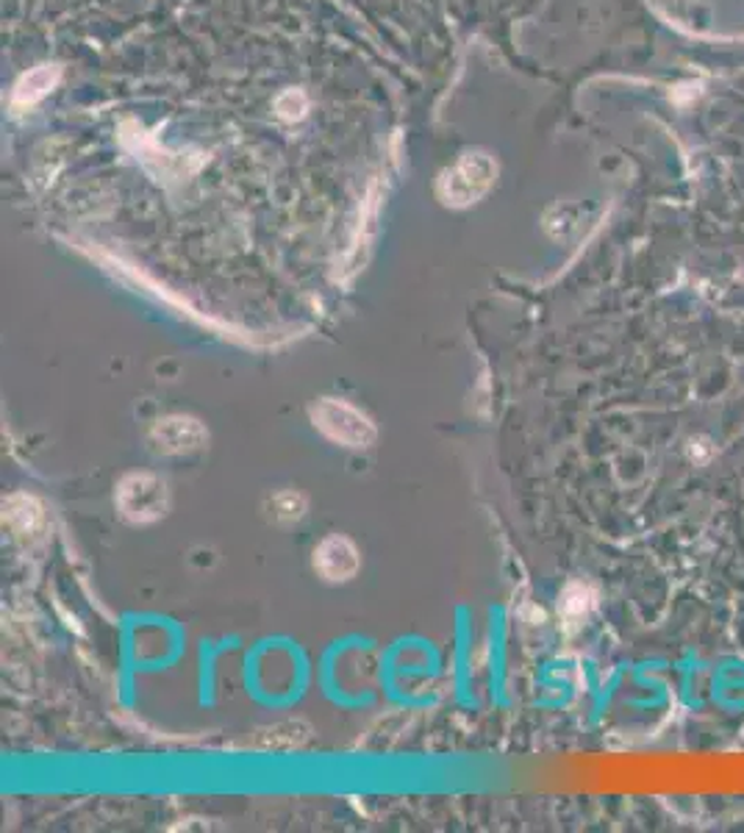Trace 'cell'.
Listing matches in <instances>:
<instances>
[{"instance_id": "6da1fadb", "label": "cell", "mask_w": 744, "mask_h": 833, "mask_svg": "<svg viewBox=\"0 0 744 833\" xmlns=\"http://www.w3.org/2000/svg\"><path fill=\"white\" fill-rule=\"evenodd\" d=\"M497 175V164L492 161L489 153L484 150H470V153L459 156L456 164L451 170H444L442 179H439L436 192L439 201L444 206L462 209L475 203L478 197H484L492 190Z\"/></svg>"}, {"instance_id": "7a4b0ae2", "label": "cell", "mask_w": 744, "mask_h": 833, "mask_svg": "<svg viewBox=\"0 0 744 833\" xmlns=\"http://www.w3.org/2000/svg\"><path fill=\"white\" fill-rule=\"evenodd\" d=\"M312 420L325 437L345 448H369L376 442V426L369 423L367 414L336 397H323L317 406H312Z\"/></svg>"}, {"instance_id": "3957f363", "label": "cell", "mask_w": 744, "mask_h": 833, "mask_svg": "<svg viewBox=\"0 0 744 833\" xmlns=\"http://www.w3.org/2000/svg\"><path fill=\"white\" fill-rule=\"evenodd\" d=\"M117 506L131 523H153L168 512V487L153 476H131L120 483Z\"/></svg>"}, {"instance_id": "277c9868", "label": "cell", "mask_w": 744, "mask_h": 833, "mask_svg": "<svg viewBox=\"0 0 744 833\" xmlns=\"http://www.w3.org/2000/svg\"><path fill=\"white\" fill-rule=\"evenodd\" d=\"M122 142H126V148L131 150V153L137 156L148 170H151V173L164 175V179H170V175H181V173L186 175L195 170V167H186V161L181 159V156H173L164 148H159L157 139H153L151 134H144L139 126H133V122H128V126L122 128Z\"/></svg>"}, {"instance_id": "5b68a950", "label": "cell", "mask_w": 744, "mask_h": 833, "mask_svg": "<svg viewBox=\"0 0 744 833\" xmlns=\"http://www.w3.org/2000/svg\"><path fill=\"white\" fill-rule=\"evenodd\" d=\"M208 442L206 428L192 417H168L151 431V445L159 453H195Z\"/></svg>"}, {"instance_id": "8992f818", "label": "cell", "mask_w": 744, "mask_h": 833, "mask_svg": "<svg viewBox=\"0 0 744 833\" xmlns=\"http://www.w3.org/2000/svg\"><path fill=\"white\" fill-rule=\"evenodd\" d=\"M358 564H362V558H358L356 545L345 536H328L314 551V569L325 580H334V584L351 580L358 573Z\"/></svg>"}, {"instance_id": "52a82bcc", "label": "cell", "mask_w": 744, "mask_h": 833, "mask_svg": "<svg viewBox=\"0 0 744 833\" xmlns=\"http://www.w3.org/2000/svg\"><path fill=\"white\" fill-rule=\"evenodd\" d=\"M58 75L62 73H58V67H53V64H42V67H34L31 73H25L23 78L18 81V87H14L12 109H29L36 100L45 98V95L58 84Z\"/></svg>"}, {"instance_id": "ba28073f", "label": "cell", "mask_w": 744, "mask_h": 833, "mask_svg": "<svg viewBox=\"0 0 744 833\" xmlns=\"http://www.w3.org/2000/svg\"><path fill=\"white\" fill-rule=\"evenodd\" d=\"M303 512H306V500L298 492H278L270 500V514L278 523H294L303 517Z\"/></svg>"}, {"instance_id": "9c48e42d", "label": "cell", "mask_w": 744, "mask_h": 833, "mask_svg": "<svg viewBox=\"0 0 744 833\" xmlns=\"http://www.w3.org/2000/svg\"><path fill=\"white\" fill-rule=\"evenodd\" d=\"M306 109H309V100L301 89H287V93L278 95V100H276V115L281 117V120H289V122L301 120V117L306 115Z\"/></svg>"}, {"instance_id": "30bf717a", "label": "cell", "mask_w": 744, "mask_h": 833, "mask_svg": "<svg viewBox=\"0 0 744 833\" xmlns=\"http://www.w3.org/2000/svg\"><path fill=\"white\" fill-rule=\"evenodd\" d=\"M592 606V600L586 598V589L583 587H572L570 592L564 595V600H561L559 609L564 611V617H570V620H578L581 615H586V609Z\"/></svg>"}]
</instances>
